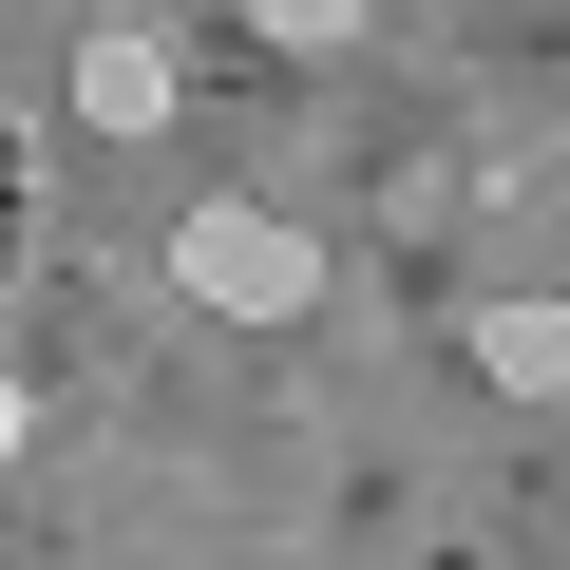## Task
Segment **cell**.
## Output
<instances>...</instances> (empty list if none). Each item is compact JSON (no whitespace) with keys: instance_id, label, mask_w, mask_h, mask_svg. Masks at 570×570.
I'll return each mask as SVG.
<instances>
[{"instance_id":"6da1fadb","label":"cell","mask_w":570,"mask_h":570,"mask_svg":"<svg viewBox=\"0 0 570 570\" xmlns=\"http://www.w3.org/2000/svg\"><path fill=\"white\" fill-rule=\"evenodd\" d=\"M171 285L209 324H305L324 305V247L285 228V209H247V190H209V209H171Z\"/></svg>"},{"instance_id":"7a4b0ae2","label":"cell","mask_w":570,"mask_h":570,"mask_svg":"<svg viewBox=\"0 0 570 570\" xmlns=\"http://www.w3.org/2000/svg\"><path fill=\"white\" fill-rule=\"evenodd\" d=\"M58 96H77V134H171V96H190V58H171L153 20H96Z\"/></svg>"},{"instance_id":"3957f363","label":"cell","mask_w":570,"mask_h":570,"mask_svg":"<svg viewBox=\"0 0 570 570\" xmlns=\"http://www.w3.org/2000/svg\"><path fill=\"white\" fill-rule=\"evenodd\" d=\"M475 381L494 400H570V305H475Z\"/></svg>"},{"instance_id":"277c9868","label":"cell","mask_w":570,"mask_h":570,"mask_svg":"<svg viewBox=\"0 0 570 570\" xmlns=\"http://www.w3.org/2000/svg\"><path fill=\"white\" fill-rule=\"evenodd\" d=\"M247 20H266L285 58H343V39H362V0H247Z\"/></svg>"}]
</instances>
